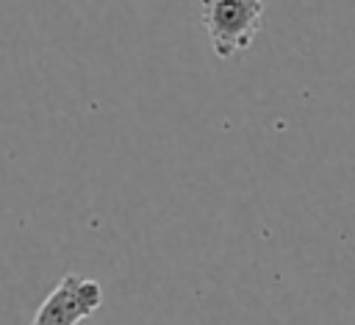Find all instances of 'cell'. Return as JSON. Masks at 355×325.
Here are the masks:
<instances>
[{
    "mask_svg": "<svg viewBox=\"0 0 355 325\" xmlns=\"http://www.w3.org/2000/svg\"><path fill=\"white\" fill-rule=\"evenodd\" d=\"M263 0H202V25L216 58H233L255 42Z\"/></svg>",
    "mask_w": 355,
    "mask_h": 325,
    "instance_id": "cell-1",
    "label": "cell"
},
{
    "mask_svg": "<svg viewBox=\"0 0 355 325\" xmlns=\"http://www.w3.org/2000/svg\"><path fill=\"white\" fill-rule=\"evenodd\" d=\"M103 306V286L94 278L69 272L42 300L31 325H78Z\"/></svg>",
    "mask_w": 355,
    "mask_h": 325,
    "instance_id": "cell-2",
    "label": "cell"
}]
</instances>
